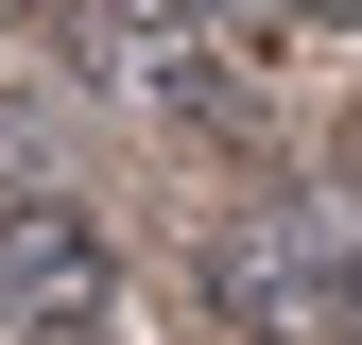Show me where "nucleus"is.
<instances>
[{
    "label": "nucleus",
    "mask_w": 362,
    "mask_h": 345,
    "mask_svg": "<svg viewBox=\"0 0 362 345\" xmlns=\"http://www.w3.org/2000/svg\"><path fill=\"white\" fill-rule=\"evenodd\" d=\"M207 311H224V345H345V311H362V207L345 190L242 207L207 242Z\"/></svg>",
    "instance_id": "nucleus-1"
},
{
    "label": "nucleus",
    "mask_w": 362,
    "mask_h": 345,
    "mask_svg": "<svg viewBox=\"0 0 362 345\" xmlns=\"http://www.w3.org/2000/svg\"><path fill=\"white\" fill-rule=\"evenodd\" d=\"M86 52L139 86L156 121H242L259 104V18H224V0H104Z\"/></svg>",
    "instance_id": "nucleus-2"
},
{
    "label": "nucleus",
    "mask_w": 362,
    "mask_h": 345,
    "mask_svg": "<svg viewBox=\"0 0 362 345\" xmlns=\"http://www.w3.org/2000/svg\"><path fill=\"white\" fill-rule=\"evenodd\" d=\"M0 311H18V328H52V345H86V328L121 311L104 225H86V207H18V225H0Z\"/></svg>",
    "instance_id": "nucleus-3"
},
{
    "label": "nucleus",
    "mask_w": 362,
    "mask_h": 345,
    "mask_svg": "<svg viewBox=\"0 0 362 345\" xmlns=\"http://www.w3.org/2000/svg\"><path fill=\"white\" fill-rule=\"evenodd\" d=\"M276 18H345V35H362V0H276Z\"/></svg>",
    "instance_id": "nucleus-4"
},
{
    "label": "nucleus",
    "mask_w": 362,
    "mask_h": 345,
    "mask_svg": "<svg viewBox=\"0 0 362 345\" xmlns=\"http://www.w3.org/2000/svg\"><path fill=\"white\" fill-rule=\"evenodd\" d=\"M345 345H362V311H345Z\"/></svg>",
    "instance_id": "nucleus-5"
},
{
    "label": "nucleus",
    "mask_w": 362,
    "mask_h": 345,
    "mask_svg": "<svg viewBox=\"0 0 362 345\" xmlns=\"http://www.w3.org/2000/svg\"><path fill=\"white\" fill-rule=\"evenodd\" d=\"M0 225H18V207H0Z\"/></svg>",
    "instance_id": "nucleus-6"
}]
</instances>
